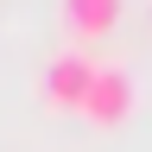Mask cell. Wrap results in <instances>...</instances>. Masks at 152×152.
Here are the masks:
<instances>
[{
    "label": "cell",
    "mask_w": 152,
    "mask_h": 152,
    "mask_svg": "<svg viewBox=\"0 0 152 152\" xmlns=\"http://www.w3.org/2000/svg\"><path fill=\"white\" fill-rule=\"evenodd\" d=\"M133 102H140V89H133V76L121 70V64H95V83H89V95H83V121H95V127H121L127 114H133Z\"/></svg>",
    "instance_id": "1"
},
{
    "label": "cell",
    "mask_w": 152,
    "mask_h": 152,
    "mask_svg": "<svg viewBox=\"0 0 152 152\" xmlns=\"http://www.w3.org/2000/svg\"><path fill=\"white\" fill-rule=\"evenodd\" d=\"M95 83V57L89 51H57L45 64V108L51 114H76L83 108V95Z\"/></svg>",
    "instance_id": "2"
},
{
    "label": "cell",
    "mask_w": 152,
    "mask_h": 152,
    "mask_svg": "<svg viewBox=\"0 0 152 152\" xmlns=\"http://www.w3.org/2000/svg\"><path fill=\"white\" fill-rule=\"evenodd\" d=\"M64 7V26L83 38V45H102V38L121 26V0H57Z\"/></svg>",
    "instance_id": "3"
}]
</instances>
